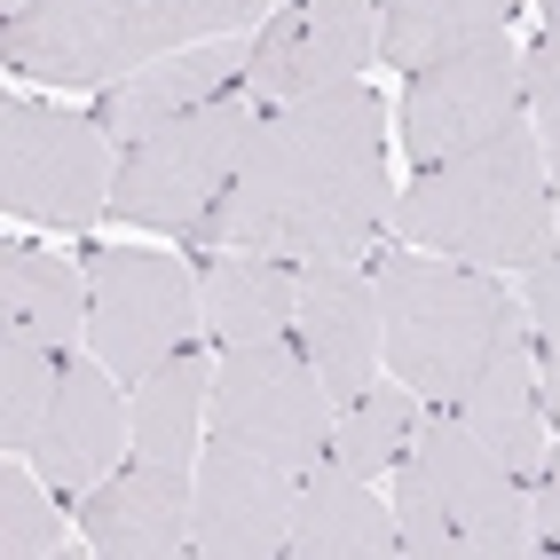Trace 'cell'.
Masks as SVG:
<instances>
[{
    "label": "cell",
    "mask_w": 560,
    "mask_h": 560,
    "mask_svg": "<svg viewBox=\"0 0 560 560\" xmlns=\"http://www.w3.org/2000/svg\"><path fill=\"white\" fill-rule=\"evenodd\" d=\"M387 110L371 80H340L260 110L230 190L206 221V245L355 260L387 230Z\"/></svg>",
    "instance_id": "obj_1"
},
{
    "label": "cell",
    "mask_w": 560,
    "mask_h": 560,
    "mask_svg": "<svg viewBox=\"0 0 560 560\" xmlns=\"http://www.w3.org/2000/svg\"><path fill=\"white\" fill-rule=\"evenodd\" d=\"M395 529L410 560H545L537 498L451 402H427L395 466Z\"/></svg>",
    "instance_id": "obj_2"
},
{
    "label": "cell",
    "mask_w": 560,
    "mask_h": 560,
    "mask_svg": "<svg viewBox=\"0 0 560 560\" xmlns=\"http://www.w3.org/2000/svg\"><path fill=\"white\" fill-rule=\"evenodd\" d=\"M387 230L419 253H451L474 269H537L552 253V182L537 127H505L498 142H481L466 159L427 166L395 198Z\"/></svg>",
    "instance_id": "obj_3"
},
{
    "label": "cell",
    "mask_w": 560,
    "mask_h": 560,
    "mask_svg": "<svg viewBox=\"0 0 560 560\" xmlns=\"http://www.w3.org/2000/svg\"><path fill=\"white\" fill-rule=\"evenodd\" d=\"M380 340L387 371L419 402H466L481 380V363L498 355L505 331H521V308L505 301V284L474 260H427L419 245H402L380 260Z\"/></svg>",
    "instance_id": "obj_4"
},
{
    "label": "cell",
    "mask_w": 560,
    "mask_h": 560,
    "mask_svg": "<svg viewBox=\"0 0 560 560\" xmlns=\"http://www.w3.org/2000/svg\"><path fill=\"white\" fill-rule=\"evenodd\" d=\"M260 9L269 0H48V9L0 24V63L32 80L95 88L159 56L206 48L221 32H245Z\"/></svg>",
    "instance_id": "obj_5"
},
{
    "label": "cell",
    "mask_w": 560,
    "mask_h": 560,
    "mask_svg": "<svg viewBox=\"0 0 560 560\" xmlns=\"http://www.w3.org/2000/svg\"><path fill=\"white\" fill-rule=\"evenodd\" d=\"M253 127H260V103L245 88H230V95H213L198 110H182V119L151 127L142 142H127L119 182H110L119 221L174 230V237H206V221H213L221 190H230Z\"/></svg>",
    "instance_id": "obj_6"
},
{
    "label": "cell",
    "mask_w": 560,
    "mask_h": 560,
    "mask_svg": "<svg viewBox=\"0 0 560 560\" xmlns=\"http://www.w3.org/2000/svg\"><path fill=\"white\" fill-rule=\"evenodd\" d=\"M206 434L237 442V451L269 458L284 474H308L331 451V395L316 380V363L269 340V348H221L213 363V402H206Z\"/></svg>",
    "instance_id": "obj_7"
},
{
    "label": "cell",
    "mask_w": 560,
    "mask_h": 560,
    "mask_svg": "<svg viewBox=\"0 0 560 560\" xmlns=\"http://www.w3.org/2000/svg\"><path fill=\"white\" fill-rule=\"evenodd\" d=\"M198 331V269H182L174 253H88V355H103L110 380H142Z\"/></svg>",
    "instance_id": "obj_8"
},
{
    "label": "cell",
    "mask_w": 560,
    "mask_h": 560,
    "mask_svg": "<svg viewBox=\"0 0 560 560\" xmlns=\"http://www.w3.org/2000/svg\"><path fill=\"white\" fill-rule=\"evenodd\" d=\"M110 135L80 110L24 103L9 95L0 110V198L16 221H48V230H88L110 206Z\"/></svg>",
    "instance_id": "obj_9"
},
{
    "label": "cell",
    "mask_w": 560,
    "mask_h": 560,
    "mask_svg": "<svg viewBox=\"0 0 560 560\" xmlns=\"http://www.w3.org/2000/svg\"><path fill=\"white\" fill-rule=\"evenodd\" d=\"M521 110H529V63H521V48L505 40V32H490V40L410 71L402 151L427 174V166L466 159V151H481V142H498L505 127H521Z\"/></svg>",
    "instance_id": "obj_10"
},
{
    "label": "cell",
    "mask_w": 560,
    "mask_h": 560,
    "mask_svg": "<svg viewBox=\"0 0 560 560\" xmlns=\"http://www.w3.org/2000/svg\"><path fill=\"white\" fill-rule=\"evenodd\" d=\"M371 56H380V9H371V0H292V9L253 40L245 95L260 110H277L292 95L363 80Z\"/></svg>",
    "instance_id": "obj_11"
},
{
    "label": "cell",
    "mask_w": 560,
    "mask_h": 560,
    "mask_svg": "<svg viewBox=\"0 0 560 560\" xmlns=\"http://www.w3.org/2000/svg\"><path fill=\"white\" fill-rule=\"evenodd\" d=\"M292 505H301V474L206 434L198 451V552L206 560H277L292 537Z\"/></svg>",
    "instance_id": "obj_12"
},
{
    "label": "cell",
    "mask_w": 560,
    "mask_h": 560,
    "mask_svg": "<svg viewBox=\"0 0 560 560\" xmlns=\"http://www.w3.org/2000/svg\"><path fill=\"white\" fill-rule=\"evenodd\" d=\"M80 529H88V552L103 560H182L198 552V481L182 466L135 458L88 490Z\"/></svg>",
    "instance_id": "obj_13"
},
{
    "label": "cell",
    "mask_w": 560,
    "mask_h": 560,
    "mask_svg": "<svg viewBox=\"0 0 560 560\" xmlns=\"http://www.w3.org/2000/svg\"><path fill=\"white\" fill-rule=\"evenodd\" d=\"M292 331H301V355L316 363V380H324L331 402H355L371 387V371L387 363L380 284H371L355 260H301V308H292Z\"/></svg>",
    "instance_id": "obj_14"
},
{
    "label": "cell",
    "mask_w": 560,
    "mask_h": 560,
    "mask_svg": "<svg viewBox=\"0 0 560 560\" xmlns=\"http://www.w3.org/2000/svg\"><path fill=\"white\" fill-rule=\"evenodd\" d=\"M119 434H135V419H119V387H110L103 355H63L56 402H48V419H40L24 458L48 474L56 498H88L119 466Z\"/></svg>",
    "instance_id": "obj_15"
},
{
    "label": "cell",
    "mask_w": 560,
    "mask_h": 560,
    "mask_svg": "<svg viewBox=\"0 0 560 560\" xmlns=\"http://www.w3.org/2000/svg\"><path fill=\"white\" fill-rule=\"evenodd\" d=\"M245 63H253L245 32H221V40H206V48L159 56V63L127 71V80H103V95H95V127L119 135V142H142L151 127L182 119V110H198V103H213V95L245 88Z\"/></svg>",
    "instance_id": "obj_16"
},
{
    "label": "cell",
    "mask_w": 560,
    "mask_h": 560,
    "mask_svg": "<svg viewBox=\"0 0 560 560\" xmlns=\"http://www.w3.org/2000/svg\"><path fill=\"white\" fill-rule=\"evenodd\" d=\"M402 552V529H395V505L371 498V481L316 458L301 474V505H292V537H284V560H387Z\"/></svg>",
    "instance_id": "obj_17"
},
{
    "label": "cell",
    "mask_w": 560,
    "mask_h": 560,
    "mask_svg": "<svg viewBox=\"0 0 560 560\" xmlns=\"http://www.w3.org/2000/svg\"><path fill=\"white\" fill-rule=\"evenodd\" d=\"M198 308H206V331H213L221 348L292 340V308H301V260L221 245L206 269H198Z\"/></svg>",
    "instance_id": "obj_18"
},
{
    "label": "cell",
    "mask_w": 560,
    "mask_h": 560,
    "mask_svg": "<svg viewBox=\"0 0 560 560\" xmlns=\"http://www.w3.org/2000/svg\"><path fill=\"white\" fill-rule=\"evenodd\" d=\"M458 419H466L481 442H490V451H498L521 481H537V474H545V395H537V348L521 340V331H505L498 355L481 363V380L466 387Z\"/></svg>",
    "instance_id": "obj_19"
},
{
    "label": "cell",
    "mask_w": 560,
    "mask_h": 560,
    "mask_svg": "<svg viewBox=\"0 0 560 560\" xmlns=\"http://www.w3.org/2000/svg\"><path fill=\"white\" fill-rule=\"evenodd\" d=\"M206 402H213V363L198 355V340L190 348H174L166 363H151L135 380V458H151V466H182L190 474L198 466V451H206Z\"/></svg>",
    "instance_id": "obj_20"
},
{
    "label": "cell",
    "mask_w": 560,
    "mask_h": 560,
    "mask_svg": "<svg viewBox=\"0 0 560 560\" xmlns=\"http://www.w3.org/2000/svg\"><path fill=\"white\" fill-rule=\"evenodd\" d=\"M0 324L71 355L88 340V277H71L40 245H0Z\"/></svg>",
    "instance_id": "obj_21"
},
{
    "label": "cell",
    "mask_w": 560,
    "mask_h": 560,
    "mask_svg": "<svg viewBox=\"0 0 560 560\" xmlns=\"http://www.w3.org/2000/svg\"><path fill=\"white\" fill-rule=\"evenodd\" d=\"M513 0H380V56L402 71H427L474 40L505 32Z\"/></svg>",
    "instance_id": "obj_22"
},
{
    "label": "cell",
    "mask_w": 560,
    "mask_h": 560,
    "mask_svg": "<svg viewBox=\"0 0 560 560\" xmlns=\"http://www.w3.org/2000/svg\"><path fill=\"white\" fill-rule=\"evenodd\" d=\"M410 427H419V395H410V387H363L355 402H340V419H331V451H324V458L371 481V474L402 466Z\"/></svg>",
    "instance_id": "obj_23"
},
{
    "label": "cell",
    "mask_w": 560,
    "mask_h": 560,
    "mask_svg": "<svg viewBox=\"0 0 560 560\" xmlns=\"http://www.w3.org/2000/svg\"><path fill=\"white\" fill-rule=\"evenodd\" d=\"M56 380H63V355L48 340H32V331L0 324V442L9 451H32V434H40L48 402H56Z\"/></svg>",
    "instance_id": "obj_24"
},
{
    "label": "cell",
    "mask_w": 560,
    "mask_h": 560,
    "mask_svg": "<svg viewBox=\"0 0 560 560\" xmlns=\"http://www.w3.org/2000/svg\"><path fill=\"white\" fill-rule=\"evenodd\" d=\"M48 474H0V552L9 560H63V513L48 505Z\"/></svg>",
    "instance_id": "obj_25"
},
{
    "label": "cell",
    "mask_w": 560,
    "mask_h": 560,
    "mask_svg": "<svg viewBox=\"0 0 560 560\" xmlns=\"http://www.w3.org/2000/svg\"><path fill=\"white\" fill-rule=\"evenodd\" d=\"M529 277V348H537V395H545V419L560 427V260L545 253L537 269H521Z\"/></svg>",
    "instance_id": "obj_26"
},
{
    "label": "cell",
    "mask_w": 560,
    "mask_h": 560,
    "mask_svg": "<svg viewBox=\"0 0 560 560\" xmlns=\"http://www.w3.org/2000/svg\"><path fill=\"white\" fill-rule=\"evenodd\" d=\"M521 63H529V127H537L545 182H552V221H560V32H545Z\"/></svg>",
    "instance_id": "obj_27"
},
{
    "label": "cell",
    "mask_w": 560,
    "mask_h": 560,
    "mask_svg": "<svg viewBox=\"0 0 560 560\" xmlns=\"http://www.w3.org/2000/svg\"><path fill=\"white\" fill-rule=\"evenodd\" d=\"M537 537H545V552H560V451H545V474H537Z\"/></svg>",
    "instance_id": "obj_28"
},
{
    "label": "cell",
    "mask_w": 560,
    "mask_h": 560,
    "mask_svg": "<svg viewBox=\"0 0 560 560\" xmlns=\"http://www.w3.org/2000/svg\"><path fill=\"white\" fill-rule=\"evenodd\" d=\"M537 9H545V32H560V0H537Z\"/></svg>",
    "instance_id": "obj_29"
},
{
    "label": "cell",
    "mask_w": 560,
    "mask_h": 560,
    "mask_svg": "<svg viewBox=\"0 0 560 560\" xmlns=\"http://www.w3.org/2000/svg\"><path fill=\"white\" fill-rule=\"evenodd\" d=\"M32 9H48V0H9V16H32Z\"/></svg>",
    "instance_id": "obj_30"
}]
</instances>
